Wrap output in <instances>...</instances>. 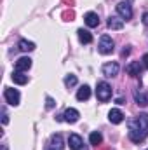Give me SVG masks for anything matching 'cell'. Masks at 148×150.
Instances as JSON below:
<instances>
[{"instance_id":"1","label":"cell","mask_w":148,"mask_h":150,"mask_svg":"<svg viewBox=\"0 0 148 150\" xmlns=\"http://www.w3.org/2000/svg\"><path fill=\"white\" fill-rule=\"evenodd\" d=\"M148 136V113H140L129 122V138L132 143H141Z\"/></svg>"},{"instance_id":"2","label":"cell","mask_w":148,"mask_h":150,"mask_svg":"<svg viewBox=\"0 0 148 150\" xmlns=\"http://www.w3.org/2000/svg\"><path fill=\"white\" fill-rule=\"evenodd\" d=\"M96 96H98V100L99 101H108L111 98V87L106 84V82H99L98 84V89H96Z\"/></svg>"},{"instance_id":"3","label":"cell","mask_w":148,"mask_h":150,"mask_svg":"<svg viewBox=\"0 0 148 150\" xmlns=\"http://www.w3.org/2000/svg\"><path fill=\"white\" fill-rule=\"evenodd\" d=\"M113 40H111L110 35H103V37L99 38V45H98V49H99V52L101 54H111L113 52Z\"/></svg>"},{"instance_id":"4","label":"cell","mask_w":148,"mask_h":150,"mask_svg":"<svg viewBox=\"0 0 148 150\" xmlns=\"http://www.w3.org/2000/svg\"><path fill=\"white\" fill-rule=\"evenodd\" d=\"M117 12H118L120 18L125 19V21L132 18V9H131L129 2H118V5H117Z\"/></svg>"},{"instance_id":"5","label":"cell","mask_w":148,"mask_h":150,"mask_svg":"<svg viewBox=\"0 0 148 150\" xmlns=\"http://www.w3.org/2000/svg\"><path fill=\"white\" fill-rule=\"evenodd\" d=\"M4 96H5L7 103H9V105H12V107H16V105L19 103V93H18L16 89L5 87V91H4Z\"/></svg>"},{"instance_id":"6","label":"cell","mask_w":148,"mask_h":150,"mask_svg":"<svg viewBox=\"0 0 148 150\" xmlns=\"http://www.w3.org/2000/svg\"><path fill=\"white\" fill-rule=\"evenodd\" d=\"M68 145H70V149L72 150H87L84 147V140L78 136V134H70V138H68Z\"/></svg>"},{"instance_id":"7","label":"cell","mask_w":148,"mask_h":150,"mask_svg":"<svg viewBox=\"0 0 148 150\" xmlns=\"http://www.w3.org/2000/svg\"><path fill=\"white\" fill-rule=\"evenodd\" d=\"M143 70V65H140V61H134V63H129L125 67V72L131 75V77H140Z\"/></svg>"},{"instance_id":"8","label":"cell","mask_w":148,"mask_h":150,"mask_svg":"<svg viewBox=\"0 0 148 150\" xmlns=\"http://www.w3.org/2000/svg\"><path fill=\"white\" fill-rule=\"evenodd\" d=\"M84 19H85V25H87L89 28L99 26V16H98L96 12H87V14L84 16Z\"/></svg>"},{"instance_id":"9","label":"cell","mask_w":148,"mask_h":150,"mask_svg":"<svg viewBox=\"0 0 148 150\" xmlns=\"http://www.w3.org/2000/svg\"><path fill=\"white\" fill-rule=\"evenodd\" d=\"M103 75L105 77H115V75L118 74V65L117 63H106V65H103Z\"/></svg>"},{"instance_id":"10","label":"cell","mask_w":148,"mask_h":150,"mask_svg":"<svg viewBox=\"0 0 148 150\" xmlns=\"http://www.w3.org/2000/svg\"><path fill=\"white\" fill-rule=\"evenodd\" d=\"M78 117H80V113L77 112L75 108H66L65 113H63V120H66V122H77L78 120Z\"/></svg>"},{"instance_id":"11","label":"cell","mask_w":148,"mask_h":150,"mask_svg":"<svg viewBox=\"0 0 148 150\" xmlns=\"http://www.w3.org/2000/svg\"><path fill=\"white\" fill-rule=\"evenodd\" d=\"M32 67V59L30 58H19L16 61V72H25Z\"/></svg>"},{"instance_id":"12","label":"cell","mask_w":148,"mask_h":150,"mask_svg":"<svg viewBox=\"0 0 148 150\" xmlns=\"http://www.w3.org/2000/svg\"><path fill=\"white\" fill-rule=\"evenodd\" d=\"M108 119H110L111 124H120V122L124 120V113L120 112L118 108H113V110H110V113H108Z\"/></svg>"},{"instance_id":"13","label":"cell","mask_w":148,"mask_h":150,"mask_svg":"<svg viewBox=\"0 0 148 150\" xmlns=\"http://www.w3.org/2000/svg\"><path fill=\"white\" fill-rule=\"evenodd\" d=\"M108 28H111V30H120V28H124V19H120V18H117V16H110V18H108Z\"/></svg>"},{"instance_id":"14","label":"cell","mask_w":148,"mask_h":150,"mask_svg":"<svg viewBox=\"0 0 148 150\" xmlns=\"http://www.w3.org/2000/svg\"><path fill=\"white\" fill-rule=\"evenodd\" d=\"M134 101L141 107H147L148 105V93H143V91H134Z\"/></svg>"},{"instance_id":"15","label":"cell","mask_w":148,"mask_h":150,"mask_svg":"<svg viewBox=\"0 0 148 150\" xmlns=\"http://www.w3.org/2000/svg\"><path fill=\"white\" fill-rule=\"evenodd\" d=\"M89 96H91V87L89 86H82L77 91V100L78 101H85V100H89Z\"/></svg>"},{"instance_id":"16","label":"cell","mask_w":148,"mask_h":150,"mask_svg":"<svg viewBox=\"0 0 148 150\" xmlns=\"http://www.w3.org/2000/svg\"><path fill=\"white\" fill-rule=\"evenodd\" d=\"M49 149L51 150H61L63 149V138H61V134H54V136L51 138Z\"/></svg>"},{"instance_id":"17","label":"cell","mask_w":148,"mask_h":150,"mask_svg":"<svg viewBox=\"0 0 148 150\" xmlns=\"http://www.w3.org/2000/svg\"><path fill=\"white\" fill-rule=\"evenodd\" d=\"M77 33H78V40H80L82 44H91V42H92V35H91V32H87V30L80 28Z\"/></svg>"},{"instance_id":"18","label":"cell","mask_w":148,"mask_h":150,"mask_svg":"<svg viewBox=\"0 0 148 150\" xmlns=\"http://www.w3.org/2000/svg\"><path fill=\"white\" fill-rule=\"evenodd\" d=\"M12 80H14V84L23 86V84L28 82V75H25L23 72H14V74H12Z\"/></svg>"},{"instance_id":"19","label":"cell","mask_w":148,"mask_h":150,"mask_svg":"<svg viewBox=\"0 0 148 150\" xmlns=\"http://www.w3.org/2000/svg\"><path fill=\"white\" fill-rule=\"evenodd\" d=\"M18 47H19L23 52H30V51L35 49V44H33V42H28V40H19Z\"/></svg>"},{"instance_id":"20","label":"cell","mask_w":148,"mask_h":150,"mask_svg":"<svg viewBox=\"0 0 148 150\" xmlns=\"http://www.w3.org/2000/svg\"><path fill=\"white\" fill-rule=\"evenodd\" d=\"M89 142H91V145H94V147H99V145H101V142H103V136H101V133H98V131L91 133V136H89Z\"/></svg>"},{"instance_id":"21","label":"cell","mask_w":148,"mask_h":150,"mask_svg":"<svg viewBox=\"0 0 148 150\" xmlns=\"http://www.w3.org/2000/svg\"><path fill=\"white\" fill-rule=\"evenodd\" d=\"M75 84H77V77H75V75H66V77H65V86H66V87H73Z\"/></svg>"},{"instance_id":"22","label":"cell","mask_w":148,"mask_h":150,"mask_svg":"<svg viewBox=\"0 0 148 150\" xmlns=\"http://www.w3.org/2000/svg\"><path fill=\"white\" fill-rule=\"evenodd\" d=\"M73 18H75V12L72 9H68V11L63 12V19H65V21H73Z\"/></svg>"},{"instance_id":"23","label":"cell","mask_w":148,"mask_h":150,"mask_svg":"<svg viewBox=\"0 0 148 150\" xmlns=\"http://www.w3.org/2000/svg\"><path fill=\"white\" fill-rule=\"evenodd\" d=\"M45 107H47V108H54V107H56V101L47 96V98H45Z\"/></svg>"},{"instance_id":"24","label":"cell","mask_w":148,"mask_h":150,"mask_svg":"<svg viewBox=\"0 0 148 150\" xmlns=\"http://www.w3.org/2000/svg\"><path fill=\"white\" fill-rule=\"evenodd\" d=\"M143 67H145V68H148V54H145V56H143Z\"/></svg>"},{"instance_id":"25","label":"cell","mask_w":148,"mask_h":150,"mask_svg":"<svg viewBox=\"0 0 148 150\" xmlns=\"http://www.w3.org/2000/svg\"><path fill=\"white\" fill-rule=\"evenodd\" d=\"M9 122V119H7V113L4 112V115H2V124H7Z\"/></svg>"},{"instance_id":"26","label":"cell","mask_w":148,"mask_h":150,"mask_svg":"<svg viewBox=\"0 0 148 150\" xmlns=\"http://www.w3.org/2000/svg\"><path fill=\"white\" fill-rule=\"evenodd\" d=\"M129 52H131V49H129V47H124V51H122V56H127Z\"/></svg>"},{"instance_id":"27","label":"cell","mask_w":148,"mask_h":150,"mask_svg":"<svg viewBox=\"0 0 148 150\" xmlns=\"http://www.w3.org/2000/svg\"><path fill=\"white\" fill-rule=\"evenodd\" d=\"M143 23L148 26V12H145V14H143Z\"/></svg>"},{"instance_id":"28","label":"cell","mask_w":148,"mask_h":150,"mask_svg":"<svg viewBox=\"0 0 148 150\" xmlns=\"http://www.w3.org/2000/svg\"><path fill=\"white\" fill-rule=\"evenodd\" d=\"M63 2H65V5H70V7L75 4V0H63Z\"/></svg>"},{"instance_id":"29","label":"cell","mask_w":148,"mask_h":150,"mask_svg":"<svg viewBox=\"0 0 148 150\" xmlns=\"http://www.w3.org/2000/svg\"><path fill=\"white\" fill-rule=\"evenodd\" d=\"M99 150H108V147H105V149H99Z\"/></svg>"}]
</instances>
